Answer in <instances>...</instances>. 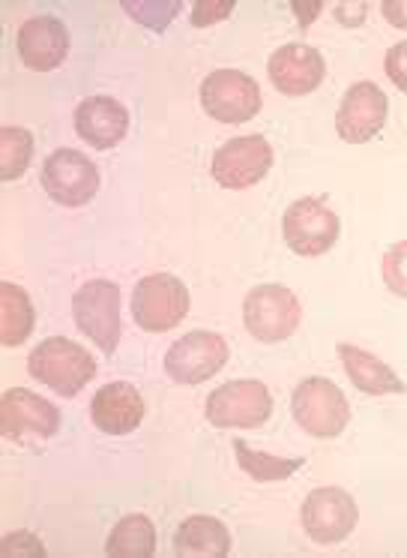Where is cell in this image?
<instances>
[{"label": "cell", "mask_w": 407, "mask_h": 558, "mask_svg": "<svg viewBox=\"0 0 407 558\" xmlns=\"http://www.w3.org/2000/svg\"><path fill=\"white\" fill-rule=\"evenodd\" d=\"M390 99L374 82H357L347 87L345 99L335 114V133L342 135L347 145H366L381 133L386 123Z\"/></svg>", "instance_id": "5bb4252c"}, {"label": "cell", "mask_w": 407, "mask_h": 558, "mask_svg": "<svg viewBox=\"0 0 407 558\" xmlns=\"http://www.w3.org/2000/svg\"><path fill=\"white\" fill-rule=\"evenodd\" d=\"M227 342L210 330H192L165 354V373L177 385H201L227 364Z\"/></svg>", "instance_id": "7c38bea8"}, {"label": "cell", "mask_w": 407, "mask_h": 558, "mask_svg": "<svg viewBox=\"0 0 407 558\" xmlns=\"http://www.w3.org/2000/svg\"><path fill=\"white\" fill-rule=\"evenodd\" d=\"M234 457H237L239 469L249 474L251 481H261V484H273V481H287L291 474L306 465L303 457H273V453H261L246 441H234Z\"/></svg>", "instance_id": "603a6c76"}, {"label": "cell", "mask_w": 407, "mask_h": 558, "mask_svg": "<svg viewBox=\"0 0 407 558\" xmlns=\"http://www.w3.org/2000/svg\"><path fill=\"white\" fill-rule=\"evenodd\" d=\"M60 429L58 405L42 400L39 393L10 388L0 400V433L12 441L27 438H54Z\"/></svg>", "instance_id": "4fadbf2b"}, {"label": "cell", "mask_w": 407, "mask_h": 558, "mask_svg": "<svg viewBox=\"0 0 407 558\" xmlns=\"http://www.w3.org/2000/svg\"><path fill=\"white\" fill-rule=\"evenodd\" d=\"M203 414L219 429H258L273 414V393L255 378L227 381L207 397Z\"/></svg>", "instance_id": "277c9868"}, {"label": "cell", "mask_w": 407, "mask_h": 558, "mask_svg": "<svg viewBox=\"0 0 407 558\" xmlns=\"http://www.w3.org/2000/svg\"><path fill=\"white\" fill-rule=\"evenodd\" d=\"M34 159V135L18 126L0 130V181H15Z\"/></svg>", "instance_id": "cb8c5ba5"}, {"label": "cell", "mask_w": 407, "mask_h": 558, "mask_svg": "<svg viewBox=\"0 0 407 558\" xmlns=\"http://www.w3.org/2000/svg\"><path fill=\"white\" fill-rule=\"evenodd\" d=\"M75 133L96 150H111L130 133V111L114 97H87L75 109Z\"/></svg>", "instance_id": "ac0fdd59"}, {"label": "cell", "mask_w": 407, "mask_h": 558, "mask_svg": "<svg viewBox=\"0 0 407 558\" xmlns=\"http://www.w3.org/2000/svg\"><path fill=\"white\" fill-rule=\"evenodd\" d=\"M338 357L345 364L347 378L354 381V388L369 393V397H386V393H405V381L398 378L393 366L383 364L381 357H374L359 345H338Z\"/></svg>", "instance_id": "d6986e66"}, {"label": "cell", "mask_w": 407, "mask_h": 558, "mask_svg": "<svg viewBox=\"0 0 407 558\" xmlns=\"http://www.w3.org/2000/svg\"><path fill=\"white\" fill-rule=\"evenodd\" d=\"M203 111L222 123H246L261 111V87L239 70H215L201 85Z\"/></svg>", "instance_id": "30bf717a"}, {"label": "cell", "mask_w": 407, "mask_h": 558, "mask_svg": "<svg viewBox=\"0 0 407 558\" xmlns=\"http://www.w3.org/2000/svg\"><path fill=\"white\" fill-rule=\"evenodd\" d=\"M0 553L3 556H42L46 549L39 544V537L30 532H12L3 537V544H0Z\"/></svg>", "instance_id": "484cf974"}, {"label": "cell", "mask_w": 407, "mask_h": 558, "mask_svg": "<svg viewBox=\"0 0 407 558\" xmlns=\"http://www.w3.org/2000/svg\"><path fill=\"white\" fill-rule=\"evenodd\" d=\"M144 397L130 381H111L106 388L96 390L90 402V417L96 429H102L106 436H130L144 421Z\"/></svg>", "instance_id": "e0dca14e"}, {"label": "cell", "mask_w": 407, "mask_h": 558, "mask_svg": "<svg viewBox=\"0 0 407 558\" xmlns=\"http://www.w3.org/2000/svg\"><path fill=\"white\" fill-rule=\"evenodd\" d=\"M303 318L299 298L285 286H258L246 294L243 325L258 342H282L294 337Z\"/></svg>", "instance_id": "8992f818"}, {"label": "cell", "mask_w": 407, "mask_h": 558, "mask_svg": "<svg viewBox=\"0 0 407 558\" xmlns=\"http://www.w3.org/2000/svg\"><path fill=\"white\" fill-rule=\"evenodd\" d=\"M106 553L111 558H150L156 553V529L144 513H130L111 529Z\"/></svg>", "instance_id": "7402d4cb"}, {"label": "cell", "mask_w": 407, "mask_h": 558, "mask_svg": "<svg viewBox=\"0 0 407 558\" xmlns=\"http://www.w3.org/2000/svg\"><path fill=\"white\" fill-rule=\"evenodd\" d=\"M267 70H270V82L279 94L303 97V94H311L314 87H321L326 63H323L321 51L311 49L306 43H287L270 54Z\"/></svg>", "instance_id": "2e32d148"}, {"label": "cell", "mask_w": 407, "mask_h": 558, "mask_svg": "<svg viewBox=\"0 0 407 558\" xmlns=\"http://www.w3.org/2000/svg\"><path fill=\"white\" fill-rule=\"evenodd\" d=\"M15 49H18V58L27 70L48 73V70H58L60 63L66 61L70 34H66V25L54 15H34L18 27Z\"/></svg>", "instance_id": "9a60e30c"}, {"label": "cell", "mask_w": 407, "mask_h": 558, "mask_svg": "<svg viewBox=\"0 0 407 558\" xmlns=\"http://www.w3.org/2000/svg\"><path fill=\"white\" fill-rule=\"evenodd\" d=\"M75 328L99 345V352H118L123 322H120V286L111 279H90L72 294Z\"/></svg>", "instance_id": "7a4b0ae2"}, {"label": "cell", "mask_w": 407, "mask_h": 558, "mask_svg": "<svg viewBox=\"0 0 407 558\" xmlns=\"http://www.w3.org/2000/svg\"><path fill=\"white\" fill-rule=\"evenodd\" d=\"M291 414L303 433L314 438H335L345 433L350 421V405H347L342 388H335L330 378H303L291 397Z\"/></svg>", "instance_id": "3957f363"}, {"label": "cell", "mask_w": 407, "mask_h": 558, "mask_svg": "<svg viewBox=\"0 0 407 558\" xmlns=\"http://www.w3.org/2000/svg\"><path fill=\"white\" fill-rule=\"evenodd\" d=\"M27 373L60 397L82 393L96 376L94 354L66 337H48L27 357Z\"/></svg>", "instance_id": "6da1fadb"}, {"label": "cell", "mask_w": 407, "mask_h": 558, "mask_svg": "<svg viewBox=\"0 0 407 558\" xmlns=\"http://www.w3.org/2000/svg\"><path fill=\"white\" fill-rule=\"evenodd\" d=\"M299 520H303V532L309 534L314 544L330 546L342 544L347 534L354 532V525L359 520V510L354 496L347 489L338 486H321V489H311L303 510H299Z\"/></svg>", "instance_id": "ba28073f"}, {"label": "cell", "mask_w": 407, "mask_h": 558, "mask_svg": "<svg viewBox=\"0 0 407 558\" xmlns=\"http://www.w3.org/2000/svg\"><path fill=\"white\" fill-rule=\"evenodd\" d=\"M39 183L58 205L82 207L99 193V169L82 150L60 147L42 162Z\"/></svg>", "instance_id": "9c48e42d"}, {"label": "cell", "mask_w": 407, "mask_h": 558, "mask_svg": "<svg viewBox=\"0 0 407 558\" xmlns=\"http://www.w3.org/2000/svg\"><path fill=\"white\" fill-rule=\"evenodd\" d=\"M342 222L335 210L323 205L321 198H299L287 207L282 217V234H285L287 250H294L303 258H318L330 253L338 241Z\"/></svg>", "instance_id": "52a82bcc"}, {"label": "cell", "mask_w": 407, "mask_h": 558, "mask_svg": "<svg viewBox=\"0 0 407 558\" xmlns=\"http://www.w3.org/2000/svg\"><path fill=\"white\" fill-rule=\"evenodd\" d=\"M231 10H234V3L227 0V3H195L192 7V25H213V22H222V19H227L231 15Z\"/></svg>", "instance_id": "83f0119b"}, {"label": "cell", "mask_w": 407, "mask_h": 558, "mask_svg": "<svg viewBox=\"0 0 407 558\" xmlns=\"http://www.w3.org/2000/svg\"><path fill=\"white\" fill-rule=\"evenodd\" d=\"M189 313V289L171 274H150L138 279L132 292V318L150 333H165L177 328Z\"/></svg>", "instance_id": "5b68a950"}, {"label": "cell", "mask_w": 407, "mask_h": 558, "mask_svg": "<svg viewBox=\"0 0 407 558\" xmlns=\"http://www.w3.org/2000/svg\"><path fill=\"white\" fill-rule=\"evenodd\" d=\"M34 304L30 294L15 282H0V345L15 349L34 333Z\"/></svg>", "instance_id": "44dd1931"}, {"label": "cell", "mask_w": 407, "mask_h": 558, "mask_svg": "<svg viewBox=\"0 0 407 558\" xmlns=\"http://www.w3.org/2000/svg\"><path fill=\"white\" fill-rule=\"evenodd\" d=\"M174 553L180 558H225L231 553V534L215 517H189L174 532Z\"/></svg>", "instance_id": "ffe728a7"}, {"label": "cell", "mask_w": 407, "mask_h": 558, "mask_svg": "<svg viewBox=\"0 0 407 558\" xmlns=\"http://www.w3.org/2000/svg\"><path fill=\"white\" fill-rule=\"evenodd\" d=\"M381 10L390 25L407 31V0H383Z\"/></svg>", "instance_id": "f1b7e54d"}, {"label": "cell", "mask_w": 407, "mask_h": 558, "mask_svg": "<svg viewBox=\"0 0 407 558\" xmlns=\"http://www.w3.org/2000/svg\"><path fill=\"white\" fill-rule=\"evenodd\" d=\"M273 169V147L263 135H237L213 154L210 174L225 190H246Z\"/></svg>", "instance_id": "8fae6325"}, {"label": "cell", "mask_w": 407, "mask_h": 558, "mask_svg": "<svg viewBox=\"0 0 407 558\" xmlns=\"http://www.w3.org/2000/svg\"><path fill=\"white\" fill-rule=\"evenodd\" d=\"M386 75L398 90L407 94V43H398L386 51Z\"/></svg>", "instance_id": "4316f807"}, {"label": "cell", "mask_w": 407, "mask_h": 558, "mask_svg": "<svg viewBox=\"0 0 407 558\" xmlns=\"http://www.w3.org/2000/svg\"><path fill=\"white\" fill-rule=\"evenodd\" d=\"M381 274L390 292H395L398 298H407V241L395 243V246L386 250L381 262Z\"/></svg>", "instance_id": "d4e9b609"}]
</instances>
